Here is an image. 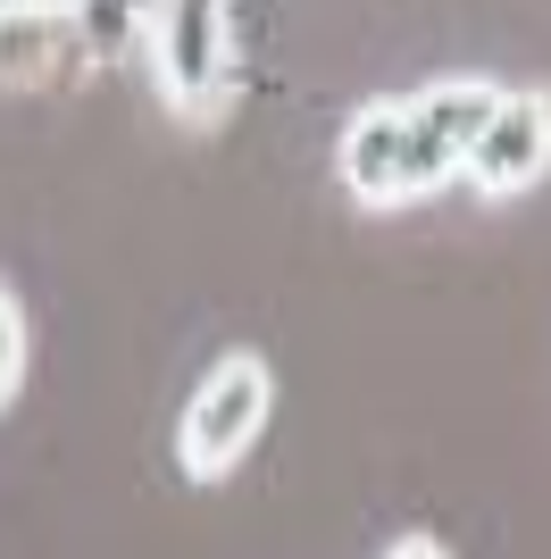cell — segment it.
<instances>
[{
    "label": "cell",
    "instance_id": "cell-7",
    "mask_svg": "<svg viewBox=\"0 0 551 559\" xmlns=\"http://www.w3.org/2000/svg\"><path fill=\"white\" fill-rule=\"evenodd\" d=\"M59 9H75V0H0V17H59Z\"/></svg>",
    "mask_w": 551,
    "mask_h": 559
},
{
    "label": "cell",
    "instance_id": "cell-1",
    "mask_svg": "<svg viewBox=\"0 0 551 559\" xmlns=\"http://www.w3.org/2000/svg\"><path fill=\"white\" fill-rule=\"evenodd\" d=\"M502 109L493 84H435V93L385 100L343 126V185L367 210H401L418 192H435L443 176L468 167V142L484 134V117Z\"/></svg>",
    "mask_w": 551,
    "mask_h": 559
},
{
    "label": "cell",
    "instance_id": "cell-5",
    "mask_svg": "<svg viewBox=\"0 0 551 559\" xmlns=\"http://www.w3.org/2000/svg\"><path fill=\"white\" fill-rule=\"evenodd\" d=\"M92 68L75 17H0V84H68Z\"/></svg>",
    "mask_w": 551,
    "mask_h": 559
},
{
    "label": "cell",
    "instance_id": "cell-8",
    "mask_svg": "<svg viewBox=\"0 0 551 559\" xmlns=\"http://www.w3.org/2000/svg\"><path fill=\"white\" fill-rule=\"evenodd\" d=\"M385 559H452V551H443V543H426V535H410V543H392Z\"/></svg>",
    "mask_w": 551,
    "mask_h": 559
},
{
    "label": "cell",
    "instance_id": "cell-6",
    "mask_svg": "<svg viewBox=\"0 0 551 559\" xmlns=\"http://www.w3.org/2000/svg\"><path fill=\"white\" fill-rule=\"evenodd\" d=\"M17 384H25V309H17V293L0 284V409L17 401Z\"/></svg>",
    "mask_w": 551,
    "mask_h": 559
},
{
    "label": "cell",
    "instance_id": "cell-2",
    "mask_svg": "<svg viewBox=\"0 0 551 559\" xmlns=\"http://www.w3.org/2000/svg\"><path fill=\"white\" fill-rule=\"evenodd\" d=\"M142 34H151V68H160L167 109L209 126L234 100V17H226V0H160Z\"/></svg>",
    "mask_w": 551,
    "mask_h": 559
},
{
    "label": "cell",
    "instance_id": "cell-4",
    "mask_svg": "<svg viewBox=\"0 0 551 559\" xmlns=\"http://www.w3.org/2000/svg\"><path fill=\"white\" fill-rule=\"evenodd\" d=\"M551 167V93H502V109L484 117V134L468 142V185L477 192H527Z\"/></svg>",
    "mask_w": 551,
    "mask_h": 559
},
{
    "label": "cell",
    "instance_id": "cell-9",
    "mask_svg": "<svg viewBox=\"0 0 551 559\" xmlns=\"http://www.w3.org/2000/svg\"><path fill=\"white\" fill-rule=\"evenodd\" d=\"M134 9H142V17H151V9H160V0H134Z\"/></svg>",
    "mask_w": 551,
    "mask_h": 559
},
{
    "label": "cell",
    "instance_id": "cell-3",
    "mask_svg": "<svg viewBox=\"0 0 551 559\" xmlns=\"http://www.w3.org/2000/svg\"><path fill=\"white\" fill-rule=\"evenodd\" d=\"M268 401H276L268 359H259V350H226V359L201 376V393L184 401V426H176L184 476H201V485L234 476L243 451L259 443V426H268Z\"/></svg>",
    "mask_w": 551,
    "mask_h": 559
}]
</instances>
